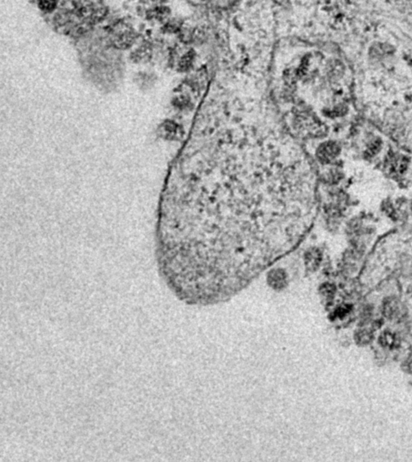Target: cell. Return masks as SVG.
Listing matches in <instances>:
<instances>
[{
    "label": "cell",
    "mask_w": 412,
    "mask_h": 462,
    "mask_svg": "<svg viewBox=\"0 0 412 462\" xmlns=\"http://www.w3.org/2000/svg\"><path fill=\"white\" fill-rule=\"evenodd\" d=\"M267 281L275 290H282L287 286V275L283 269L276 268L269 272Z\"/></svg>",
    "instance_id": "7a4b0ae2"
},
{
    "label": "cell",
    "mask_w": 412,
    "mask_h": 462,
    "mask_svg": "<svg viewBox=\"0 0 412 462\" xmlns=\"http://www.w3.org/2000/svg\"><path fill=\"white\" fill-rule=\"evenodd\" d=\"M339 153V147L335 143L328 142L319 148L317 157L323 163H329L333 160Z\"/></svg>",
    "instance_id": "3957f363"
},
{
    "label": "cell",
    "mask_w": 412,
    "mask_h": 462,
    "mask_svg": "<svg viewBox=\"0 0 412 462\" xmlns=\"http://www.w3.org/2000/svg\"><path fill=\"white\" fill-rule=\"evenodd\" d=\"M320 254L319 250L312 248L308 250L304 255L306 268L308 270H314L320 263Z\"/></svg>",
    "instance_id": "277c9868"
},
{
    "label": "cell",
    "mask_w": 412,
    "mask_h": 462,
    "mask_svg": "<svg viewBox=\"0 0 412 462\" xmlns=\"http://www.w3.org/2000/svg\"><path fill=\"white\" fill-rule=\"evenodd\" d=\"M161 133L167 139H175L180 135L179 128L172 122H166L161 127Z\"/></svg>",
    "instance_id": "5b68a950"
},
{
    "label": "cell",
    "mask_w": 412,
    "mask_h": 462,
    "mask_svg": "<svg viewBox=\"0 0 412 462\" xmlns=\"http://www.w3.org/2000/svg\"><path fill=\"white\" fill-rule=\"evenodd\" d=\"M160 199L159 268L190 306L225 303L304 240L318 200L301 155L279 147L193 153Z\"/></svg>",
    "instance_id": "6da1fadb"
},
{
    "label": "cell",
    "mask_w": 412,
    "mask_h": 462,
    "mask_svg": "<svg viewBox=\"0 0 412 462\" xmlns=\"http://www.w3.org/2000/svg\"><path fill=\"white\" fill-rule=\"evenodd\" d=\"M40 8L44 11H51L56 6V2L54 1H40L39 2Z\"/></svg>",
    "instance_id": "8992f818"
}]
</instances>
